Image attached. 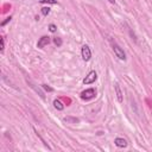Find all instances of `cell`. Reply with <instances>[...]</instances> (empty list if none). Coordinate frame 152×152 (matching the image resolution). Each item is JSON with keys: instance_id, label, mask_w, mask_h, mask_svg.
<instances>
[{"instance_id": "4", "label": "cell", "mask_w": 152, "mask_h": 152, "mask_svg": "<svg viewBox=\"0 0 152 152\" xmlns=\"http://www.w3.org/2000/svg\"><path fill=\"white\" fill-rule=\"evenodd\" d=\"M81 55H82V58L83 61H89L91 58V51H90V48L88 45H83L82 49H81Z\"/></svg>"}, {"instance_id": "6", "label": "cell", "mask_w": 152, "mask_h": 152, "mask_svg": "<svg viewBox=\"0 0 152 152\" xmlns=\"http://www.w3.org/2000/svg\"><path fill=\"white\" fill-rule=\"evenodd\" d=\"M114 89H115V94H116V100H118V102H119V103H122L124 96H122V91H121V88H120L119 83H115Z\"/></svg>"}, {"instance_id": "7", "label": "cell", "mask_w": 152, "mask_h": 152, "mask_svg": "<svg viewBox=\"0 0 152 152\" xmlns=\"http://www.w3.org/2000/svg\"><path fill=\"white\" fill-rule=\"evenodd\" d=\"M114 144H115V146H118V147H120V148H125V147H127V141H126V139H124V138H120V137H118V138H115L114 139Z\"/></svg>"}, {"instance_id": "2", "label": "cell", "mask_w": 152, "mask_h": 152, "mask_svg": "<svg viewBox=\"0 0 152 152\" xmlns=\"http://www.w3.org/2000/svg\"><path fill=\"white\" fill-rule=\"evenodd\" d=\"M96 78H97L96 71H95V70H91V71H89L88 75L83 78V83H84V84H91V83H94V82L96 81Z\"/></svg>"}, {"instance_id": "8", "label": "cell", "mask_w": 152, "mask_h": 152, "mask_svg": "<svg viewBox=\"0 0 152 152\" xmlns=\"http://www.w3.org/2000/svg\"><path fill=\"white\" fill-rule=\"evenodd\" d=\"M53 107H55L57 110H63V109H64V104L61 102V100H55V101H53Z\"/></svg>"}, {"instance_id": "3", "label": "cell", "mask_w": 152, "mask_h": 152, "mask_svg": "<svg viewBox=\"0 0 152 152\" xmlns=\"http://www.w3.org/2000/svg\"><path fill=\"white\" fill-rule=\"evenodd\" d=\"M96 95V90L94 88H89V89H86L84 91L81 93V99L82 100H90L93 97H95Z\"/></svg>"}, {"instance_id": "12", "label": "cell", "mask_w": 152, "mask_h": 152, "mask_svg": "<svg viewBox=\"0 0 152 152\" xmlns=\"http://www.w3.org/2000/svg\"><path fill=\"white\" fill-rule=\"evenodd\" d=\"M42 4H52V5H56L57 4V0H40Z\"/></svg>"}, {"instance_id": "15", "label": "cell", "mask_w": 152, "mask_h": 152, "mask_svg": "<svg viewBox=\"0 0 152 152\" xmlns=\"http://www.w3.org/2000/svg\"><path fill=\"white\" fill-rule=\"evenodd\" d=\"M10 20H11V17H8V18H6V20L1 23V26H4V25H6V24H7V23H8Z\"/></svg>"}, {"instance_id": "9", "label": "cell", "mask_w": 152, "mask_h": 152, "mask_svg": "<svg viewBox=\"0 0 152 152\" xmlns=\"http://www.w3.org/2000/svg\"><path fill=\"white\" fill-rule=\"evenodd\" d=\"M40 12H42L43 15L46 17V15L50 13V7H42V8H40Z\"/></svg>"}, {"instance_id": "10", "label": "cell", "mask_w": 152, "mask_h": 152, "mask_svg": "<svg viewBox=\"0 0 152 152\" xmlns=\"http://www.w3.org/2000/svg\"><path fill=\"white\" fill-rule=\"evenodd\" d=\"M42 88H43L45 91H49V93L53 91V88H51V87H50V86H48V84H42Z\"/></svg>"}, {"instance_id": "16", "label": "cell", "mask_w": 152, "mask_h": 152, "mask_svg": "<svg viewBox=\"0 0 152 152\" xmlns=\"http://www.w3.org/2000/svg\"><path fill=\"white\" fill-rule=\"evenodd\" d=\"M110 4H115V0H108Z\"/></svg>"}, {"instance_id": "5", "label": "cell", "mask_w": 152, "mask_h": 152, "mask_svg": "<svg viewBox=\"0 0 152 152\" xmlns=\"http://www.w3.org/2000/svg\"><path fill=\"white\" fill-rule=\"evenodd\" d=\"M49 43H50V37H48V36H43V37L39 38L38 43H37V48L42 49V48H44L45 45H48Z\"/></svg>"}, {"instance_id": "11", "label": "cell", "mask_w": 152, "mask_h": 152, "mask_svg": "<svg viewBox=\"0 0 152 152\" xmlns=\"http://www.w3.org/2000/svg\"><path fill=\"white\" fill-rule=\"evenodd\" d=\"M53 43H55L57 46H61V45H62V39H61L59 37H56V38H53Z\"/></svg>"}, {"instance_id": "13", "label": "cell", "mask_w": 152, "mask_h": 152, "mask_svg": "<svg viewBox=\"0 0 152 152\" xmlns=\"http://www.w3.org/2000/svg\"><path fill=\"white\" fill-rule=\"evenodd\" d=\"M56 30H57V26H56L55 24H50V25H49V31H50V32L53 33V32H56Z\"/></svg>"}, {"instance_id": "14", "label": "cell", "mask_w": 152, "mask_h": 152, "mask_svg": "<svg viewBox=\"0 0 152 152\" xmlns=\"http://www.w3.org/2000/svg\"><path fill=\"white\" fill-rule=\"evenodd\" d=\"M4 49H5V38H4V37H1V48H0L1 52L4 51Z\"/></svg>"}, {"instance_id": "1", "label": "cell", "mask_w": 152, "mask_h": 152, "mask_svg": "<svg viewBox=\"0 0 152 152\" xmlns=\"http://www.w3.org/2000/svg\"><path fill=\"white\" fill-rule=\"evenodd\" d=\"M112 48H113V51H114L115 56H116L119 59H121V61H125V59H126V53H125V51L122 50V48H120V45H118L116 43H113V44H112Z\"/></svg>"}]
</instances>
